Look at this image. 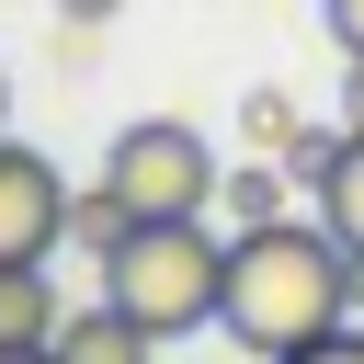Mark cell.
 Listing matches in <instances>:
<instances>
[{"mask_svg":"<svg viewBox=\"0 0 364 364\" xmlns=\"http://www.w3.org/2000/svg\"><path fill=\"white\" fill-rule=\"evenodd\" d=\"M273 159H284V182H296V193H318V182H330V159H341V125H296Z\"/></svg>","mask_w":364,"mask_h":364,"instance_id":"10","label":"cell"},{"mask_svg":"<svg viewBox=\"0 0 364 364\" xmlns=\"http://www.w3.org/2000/svg\"><path fill=\"white\" fill-rule=\"evenodd\" d=\"M125 228H136V205H125L114 182H91V193H68V250H80L91 273H102V262L125 250Z\"/></svg>","mask_w":364,"mask_h":364,"instance_id":"7","label":"cell"},{"mask_svg":"<svg viewBox=\"0 0 364 364\" xmlns=\"http://www.w3.org/2000/svg\"><path fill=\"white\" fill-rule=\"evenodd\" d=\"M57 11H68V23H80V34H91V23H114V11H125V0H57Z\"/></svg>","mask_w":364,"mask_h":364,"instance_id":"15","label":"cell"},{"mask_svg":"<svg viewBox=\"0 0 364 364\" xmlns=\"http://www.w3.org/2000/svg\"><path fill=\"white\" fill-rule=\"evenodd\" d=\"M239 125H250V136H262V148H284V136H296V125H307V114H296V102H284V91H250V102H239Z\"/></svg>","mask_w":364,"mask_h":364,"instance_id":"11","label":"cell"},{"mask_svg":"<svg viewBox=\"0 0 364 364\" xmlns=\"http://www.w3.org/2000/svg\"><path fill=\"white\" fill-rule=\"evenodd\" d=\"M284 364H364V330H353V318H341V330H330V341H307V353H284Z\"/></svg>","mask_w":364,"mask_h":364,"instance_id":"12","label":"cell"},{"mask_svg":"<svg viewBox=\"0 0 364 364\" xmlns=\"http://www.w3.org/2000/svg\"><path fill=\"white\" fill-rule=\"evenodd\" d=\"M341 125H353V136H364V57H353V68H341Z\"/></svg>","mask_w":364,"mask_h":364,"instance_id":"14","label":"cell"},{"mask_svg":"<svg viewBox=\"0 0 364 364\" xmlns=\"http://www.w3.org/2000/svg\"><path fill=\"white\" fill-rule=\"evenodd\" d=\"M0 102H11V91H0Z\"/></svg>","mask_w":364,"mask_h":364,"instance_id":"17","label":"cell"},{"mask_svg":"<svg viewBox=\"0 0 364 364\" xmlns=\"http://www.w3.org/2000/svg\"><path fill=\"white\" fill-rule=\"evenodd\" d=\"M284 193H296V182H284V159H239V171L216 182L228 228H273V216H284Z\"/></svg>","mask_w":364,"mask_h":364,"instance_id":"9","label":"cell"},{"mask_svg":"<svg viewBox=\"0 0 364 364\" xmlns=\"http://www.w3.org/2000/svg\"><path fill=\"white\" fill-rule=\"evenodd\" d=\"M318 228L364 262V136L341 125V159H330V182H318Z\"/></svg>","mask_w":364,"mask_h":364,"instance_id":"8","label":"cell"},{"mask_svg":"<svg viewBox=\"0 0 364 364\" xmlns=\"http://www.w3.org/2000/svg\"><path fill=\"white\" fill-rule=\"evenodd\" d=\"M364 262L330 239V228H307V216H273V228H239L228 239V296H216V318H228V341L250 353V364H284V353H307V341H330L364 296Z\"/></svg>","mask_w":364,"mask_h":364,"instance_id":"1","label":"cell"},{"mask_svg":"<svg viewBox=\"0 0 364 364\" xmlns=\"http://www.w3.org/2000/svg\"><path fill=\"white\" fill-rule=\"evenodd\" d=\"M102 296H114L125 318H148L159 341H182V330L216 318V296H228V250H216L205 216H136L125 250L102 262Z\"/></svg>","mask_w":364,"mask_h":364,"instance_id":"2","label":"cell"},{"mask_svg":"<svg viewBox=\"0 0 364 364\" xmlns=\"http://www.w3.org/2000/svg\"><path fill=\"white\" fill-rule=\"evenodd\" d=\"M57 239H68V182H57V159L23 148V136H0V262H46Z\"/></svg>","mask_w":364,"mask_h":364,"instance_id":"4","label":"cell"},{"mask_svg":"<svg viewBox=\"0 0 364 364\" xmlns=\"http://www.w3.org/2000/svg\"><path fill=\"white\" fill-rule=\"evenodd\" d=\"M159 353V330L148 318H125L114 296H91V307H68L57 318V364H148Z\"/></svg>","mask_w":364,"mask_h":364,"instance_id":"5","label":"cell"},{"mask_svg":"<svg viewBox=\"0 0 364 364\" xmlns=\"http://www.w3.org/2000/svg\"><path fill=\"white\" fill-rule=\"evenodd\" d=\"M318 23L341 34V57H364V0H318Z\"/></svg>","mask_w":364,"mask_h":364,"instance_id":"13","label":"cell"},{"mask_svg":"<svg viewBox=\"0 0 364 364\" xmlns=\"http://www.w3.org/2000/svg\"><path fill=\"white\" fill-rule=\"evenodd\" d=\"M0 364H57V341H0Z\"/></svg>","mask_w":364,"mask_h":364,"instance_id":"16","label":"cell"},{"mask_svg":"<svg viewBox=\"0 0 364 364\" xmlns=\"http://www.w3.org/2000/svg\"><path fill=\"white\" fill-rule=\"evenodd\" d=\"M68 296L46 284V262H0V341H57Z\"/></svg>","mask_w":364,"mask_h":364,"instance_id":"6","label":"cell"},{"mask_svg":"<svg viewBox=\"0 0 364 364\" xmlns=\"http://www.w3.org/2000/svg\"><path fill=\"white\" fill-rule=\"evenodd\" d=\"M102 182H114L136 216H205L228 171H216L205 125H182V114H148V125H125V136L102 148Z\"/></svg>","mask_w":364,"mask_h":364,"instance_id":"3","label":"cell"}]
</instances>
